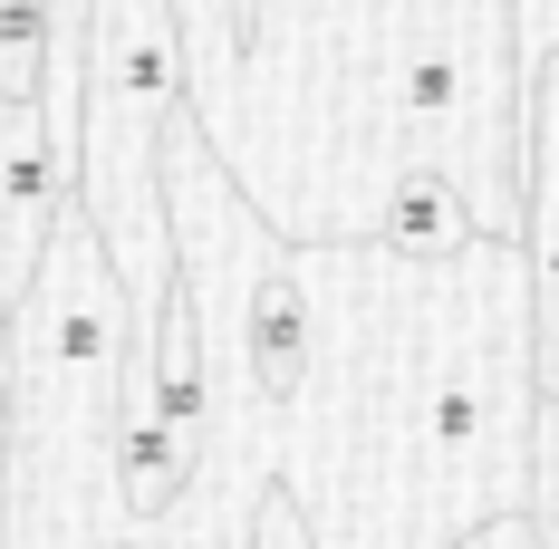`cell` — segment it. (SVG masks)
<instances>
[{
  "instance_id": "5b68a950",
  "label": "cell",
  "mask_w": 559,
  "mask_h": 549,
  "mask_svg": "<svg viewBox=\"0 0 559 549\" xmlns=\"http://www.w3.org/2000/svg\"><path fill=\"white\" fill-rule=\"evenodd\" d=\"M58 213H68V145L49 135L39 107H0V289L10 299H20Z\"/></svg>"
},
{
  "instance_id": "3957f363",
  "label": "cell",
  "mask_w": 559,
  "mask_h": 549,
  "mask_svg": "<svg viewBox=\"0 0 559 549\" xmlns=\"http://www.w3.org/2000/svg\"><path fill=\"white\" fill-rule=\"evenodd\" d=\"M10 395H0V549H97L126 540L116 511V395L145 357V319L126 309L78 203L49 222L39 261L10 299Z\"/></svg>"
},
{
  "instance_id": "52a82bcc",
  "label": "cell",
  "mask_w": 559,
  "mask_h": 549,
  "mask_svg": "<svg viewBox=\"0 0 559 549\" xmlns=\"http://www.w3.org/2000/svg\"><path fill=\"white\" fill-rule=\"evenodd\" d=\"M531 549H559V405H531Z\"/></svg>"
},
{
  "instance_id": "9c48e42d",
  "label": "cell",
  "mask_w": 559,
  "mask_h": 549,
  "mask_svg": "<svg viewBox=\"0 0 559 549\" xmlns=\"http://www.w3.org/2000/svg\"><path fill=\"white\" fill-rule=\"evenodd\" d=\"M97 549H145V540H97Z\"/></svg>"
},
{
  "instance_id": "7a4b0ae2",
  "label": "cell",
  "mask_w": 559,
  "mask_h": 549,
  "mask_svg": "<svg viewBox=\"0 0 559 549\" xmlns=\"http://www.w3.org/2000/svg\"><path fill=\"white\" fill-rule=\"evenodd\" d=\"M155 174H165L174 289L203 347V434L145 549H251L271 501L280 415L309 377V279H299V251L271 231V213L231 183L223 145L193 107H174Z\"/></svg>"
},
{
  "instance_id": "8992f818",
  "label": "cell",
  "mask_w": 559,
  "mask_h": 549,
  "mask_svg": "<svg viewBox=\"0 0 559 549\" xmlns=\"http://www.w3.org/2000/svg\"><path fill=\"white\" fill-rule=\"evenodd\" d=\"M367 241L386 261H453V251L483 241V222H473V203L435 165H395L386 193H377V213H367Z\"/></svg>"
},
{
  "instance_id": "ba28073f",
  "label": "cell",
  "mask_w": 559,
  "mask_h": 549,
  "mask_svg": "<svg viewBox=\"0 0 559 549\" xmlns=\"http://www.w3.org/2000/svg\"><path fill=\"white\" fill-rule=\"evenodd\" d=\"M0 337H10V289H0Z\"/></svg>"
},
{
  "instance_id": "6da1fadb",
  "label": "cell",
  "mask_w": 559,
  "mask_h": 549,
  "mask_svg": "<svg viewBox=\"0 0 559 549\" xmlns=\"http://www.w3.org/2000/svg\"><path fill=\"white\" fill-rule=\"evenodd\" d=\"M309 377L280 415L271 492L299 549H453L531 501V299L521 241L386 261L309 241Z\"/></svg>"
},
{
  "instance_id": "277c9868",
  "label": "cell",
  "mask_w": 559,
  "mask_h": 549,
  "mask_svg": "<svg viewBox=\"0 0 559 549\" xmlns=\"http://www.w3.org/2000/svg\"><path fill=\"white\" fill-rule=\"evenodd\" d=\"M174 107H183V20H174V0H87L68 203L97 231V251H107V271H116L135 319H155L174 289L165 174H155Z\"/></svg>"
}]
</instances>
